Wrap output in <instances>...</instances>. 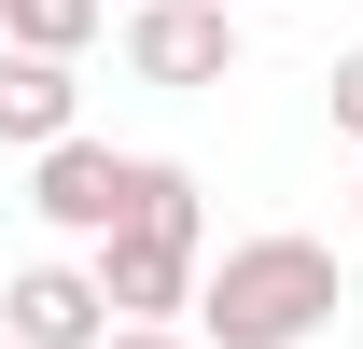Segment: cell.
I'll return each instance as SVG.
<instances>
[{"label":"cell","mask_w":363,"mask_h":349,"mask_svg":"<svg viewBox=\"0 0 363 349\" xmlns=\"http://www.w3.org/2000/svg\"><path fill=\"white\" fill-rule=\"evenodd\" d=\"M196 279H210L196 168H182V154H140V210L98 238V307H112V321H140V336H182V321H196Z\"/></svg>","instance_id":"1"},{"label":"cell","mask_w":363,"mask_h":349,"mask_svg":"<svg viewBox=\"0 0 363 349\" xmlns=\"http://www.w3.org/2000/svg\"><path fill=\"white\" fill-rule=\"evenodd\" d=\"M335 252L321 238H224L210 252V279H196V349H308L321 321H335Z\"/></svg>","instance_id":"2"},{"label":"cell","mask_w":363,"mask_h":349,"mask_svg":"<svg viewBox=\"0 0 363 349\" xmlns=\"http://www.w3.org/2000/svg\"><path fill=\"white\" fill-rule=\"evenodd\" d=\"M28 210H43L56 238H112V223L140 210V154H112V140H56L43 168H28Z\"/></svg>","instance_id":"3"},{"label":"cell","mask_w":363,"mask_h":349,"mask_svg":"<svg viewBox=\"0 0 363 349\" xmlns=\"http://www.w3.org/2000/svg\"><path fill=\"white\" fill-rule=\"evenodd\" d=\"M126 70L140 84H224L238 70V14L224 0H140L126 14Z\"/></svg>","instance_id":"4"},{"label":"cell","mask_w":363,"mask_h":349,"mask_svg":"<svg viewBox=\"0 0 363 349\" xmlns=\"http://www.w3.org/2000/svg\"><path fill=\"white\" fill-rule=\"evenodd\" d=\"M112 307H98V265H14L0 279V349H98Z\"/></svg>","instance_id":"5"},{"label":"cell","mask_w":363,"mask_h":349,"mask_svg":"<svg viewBox=\"0 0 363 349\" xmlns=\"http://www.w3.org/2000/svg\"><path fill=\"white\" fill-rule=\"evenodd\" d=\"M0 140H14V154H56V140H84V84H70L56 56H0Z\"/></svg>","instance_id":"6"},{"label":"cell","mask_w":363,"mask_h":349,"mask_svg":"<svg viewBox=\"0 0 363 349\" xmlns=\"http://www.w3.org/2000/svg\"><path fill=\"white\" fill-rule=\"evenodd\" d=\"M98 14H112V0H14V14H0V56H56V70H70V56L98 43Z\"/></svg>","instance_id":"7"},{"label":"cell","mask_w":363,"mask_h":349,"mask_svg":"<svg viewBox=\"0 0 363 349\" xmlns=\"http://www.w3.org/2000/svg\"><path fill=\"white\" fill-rule=\"evenodd\" d=\"M321 98H335V140H363V43L335 56V84H321Z\"/></svg>","instance_id":"8"},{"label":"cell","mask_w":363,"mask_h":349,"mask_svg":"<svg viewBox=\"0 0 363 349\" xmlns=\"http://www.w3.org/2000/svg\"><path fill=\"white\" fill-rule=\"evenodd\" d=\"M98 349H196V336H140V321H112V336H98Z\"/></svg>","instance_id":"9"},{"label":"cell","mask_w":363,"mask_h":349,"mask_svg":"<svg viewBox=\"0 0 363 349\" xmlns=\"http://www.w3.org/2000/svg\"><path fill=\"white\" fill-rule=\"evenodd\" d=\"M0 14H14V0H0Z\"/></svg>","instance_id":"10"}]
</instances>
